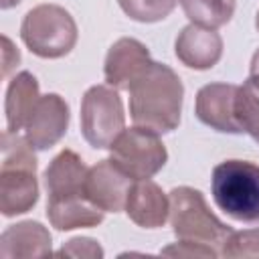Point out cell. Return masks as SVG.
<instances>
[{
  "label": "cell",
  "instance_id": "1",
  "mask_svg": "<svg viewBox=\"0 0 259 259\" xmlns=\"http://www.w3.org/2000/svg\"><path fill=\"white\" fill-rule=\"evenodd\" d=\"M184 85L180 77L164 63H152L150 69L130 87V117L134 125L156 134L174 132L180 123Z\"/></svg>",
  "mask_w": 259,
  "mask_h": 259
},
{
  "label": "cell",
  "instance_id": "2",
  "mask_svg": "<svg viewBox=\"0 0 259 259\" xmlns=\"http://www.w3.org/2000/svg\"><path fill=\"white\" fill-rule=\"evenodd\" d=\"M38 200L36 156L30 142L14 132L2 134L0 210L4 217L28 212Z\"/></svg>",
  "mask_w": 259,
  "mask_h": 259
},
{
  "label": "cell",
  "instance_id": "3",
  "mask_svg": "<svg viewBox=\"0 0 259 259\" xmlns=\"http://www.w3.org/2000/svg\"><path fill=\"white\" fill-rule=\"evenodd\" d=\"M214 204L239 223H259V166L247 160H225L212 168Z\"/></svg>",
  "mask_w": 259,
  "mask_h": 259
},
{
  "label": "cell",
  "instance_id": "4",
  "mask_svg": "<svg viewBox=\"0 0 259 259\" xmlns=\"http://www.w3.org/2000/svg\"><path fill=\"white\" fill-rule=\"evenodd\" d=\"M170 225L180 241L208 245L219 251L233 233L214 212H210L200 190L190 186H176L170 190Z\"/></svg>",
  "mask_w": 259,
  "mask_h": 259
},
{
  "label": "cell",
  "instance_id": "5",
  "mask_svg": "<svg viewBox=\"0 0 259 259\" xmlns=\"http://www.w3.org/2000/svg\"><path fill=\"white\" fill-rule=\"evenodd\" d=\"M77 24L73 16L57 4H38L30 8L20 24V38L28 51L40 59H61L77 42Z\"/></svg>",
  "mask_w": 259,
  "mask_h": 259
},
{
  "label": "cell",
  "instance_id": "6",
  "mask_svg": "<svg viewBox=\"0 0 259 259\" xmlns=\"http://www.w3.org/2000/svg\"><path fill=\"white\" fill-rule=\"evenodd\" d=\"M125 130L123 103L115 87L93 85L81 99V134L97 150H105Z\"/></svg>",
  "mask_w": 259,
  "mask_h": 259
},
{
  "label": "cell",
  "instance_id": "7",
  "mask_svg": "<svg viewBox=\"0 0 259 259\" xmlns=\"http://www.w3.org/2000/svg\"><path fill=\"white\" fill-rule=\"evenodd\" d=\"M109 152L113 164L134 180L152 178L164 168L168 160V152L160 140V134L140 125L123 130L109 146Z\"/></svg>",
  "mask_w": 259,
  "mask_h": 259
},
{
  "label": "cell",
  "instance_id": "8",
  "mask_svg": "<svg viewBox=\"0 0 259 259\" xmlns=\"http://www.w3.org/2000/svg\"><path fill=\"white\" fill-rule=\"evenodd\" d=\"M69 117V105L59 93L40 95L24 123V138L34 150H49L67 134Z\"/></svg>",
  "mask_w": 259,
  "mask_h": 259
},
{
  "label": "cell",
  "instance_id": "9",
  "mask_svg": "<svg viewBox=\"0 0 259 259\" xmlns=\"http://www.w3.org/2000/svg\"><path fill=\"white\" fill-rule=\"evenodd\" d=\"M152 63L154 61L144 42L123 36L109 47L103 63V75L107 85L115 87L117 91H130V87L150 69Z\"/></svg>",
  "mask_w": 259,
  "mask_h": 259
},
{
  "label": "cell",
  "instance_id": "10",
  "mask_svg": "<svg viewBox=\"0 0 259 259\" xmlns=\"http://www.w3.org/2000/svg\"><path fill=\"white\" fill-rule=\"evenodd\" d=\"M132 184L134 178H130L119 166H115L111 158L99 160L87 170L85 196L103 212H119L125 208V198Z\"/></svg>",
  "mask_w": 259,
  "mask_h": 259
},
{
  "label": "cell",
  "instance_id": "11",
  "mask_svg": "<svg viewBox=\"0 0 259 259\" xmlns=\"http://www.w3.org/2000/svg\"><path fill=\"white\" fill-rule=\"evenodd\" d=\"M237 87L233 83H208L198 89L194 101L196 117L223 134H243L235 115V97Z\"/></svg>",
  "mask_w": 259,
  "mask_h": 259
},
{
  "label": "cell",
  "instance_id": "12",
  "mask_svg": "<svg viewBox=\"0 0 259 259\" xmlns=\"http://www.w3.org/2000/svg\"><path fill=\"white\" fill-rule=\"evenodd\" d=\"M174 53L182 65L196 71L212 69L223 57V38L217 30L198 24L184 26L174 42Z\"/></svg>",
  "mask_w": 259,
  "mask_h": 259
},
{
  "label": "cell",
  "instance_id": "13",
  "mask_svg": "<svg viewBox=\"0 0 259 259\" xmlns=\"http://www.w3.org/2000/svg\"><path fill=\"white\" fill-rule=\"evenodd\" d=\"M123 210L138 227L158 229L170 219V196L150 178L134 180Z\"/></svg>",
  "mask_w": 259,
  "mask_h": 259
},
{
  "label": "cell",
  "instance_id": "14",
  "mask_svg": "<svg viewBox=\"0 0 259 259\" xmlns=\"http://www.w3.org/2000/svg\"><path fill=\"white\" fill-rule=\"evenodd\" d=\"M87 166L73 150H61L45 170V186L49 198L85 196Z\"/></svg>",
  "mask_w": 259,
  "mask_h": 259
},
{
  "label": "cell",
  "instance_id": "15",
  "mask_svg": "<svg viewBox=\"0 0 259 259\" xmlns=\"http://www.w3.org/2000/svg\"><path fill=\"white\" fill-rule=\"evenodd\" d=\"M51 233L36 221L10 225L0 235V257H47L51 255Z\"/></svg>",
  "mask_w": 259,
  "mask_h": 259
},
{
  "label": "cell",
  "instance_id": "16",
  "mask_svg": "<svg viewBox=\"0 0 259 259\" xmlns=\"http://www.w3.org/2000/svg\"><path fill=\"white\" fill-rule=\"evenodd\" d=\"M47 217L57 231H73L97 227L103 221V210L95 206L87 196L49 198Z\"/></svg>",
  "mask_w": 259,
  "mask_h": 259
},
{
  "label": "cell",
  "instance_id": "17",
  "mask_svg": "<svg viewBox=\"0 0 259 259\" xmlns=\"http://www.w3.org/2000/svg\"><path fill=\"white\" fill-rule=\"evenodd\" d=\"M38 95V81L32 73L20 71L12 77L6 89V101H4V113H6V130L18 134V130H24V123L34 109Z\"/></svg>",
  "mask_w": 259,
  "mask_h": 259
},
{
  "label": "cell",
  "instance_id": "18",
  "mask_svg": "<svg viewBox=\"0 0 259 259\" xmlns=\"http://www.w3.org/2000/svg\"><path fill=\"white\" fill-rule=\"evenodd\" d=\"M235 115L241 132L259 142V75L249 73L245 83L237 87Z\"/></svg>",
  "mask_w": 259,
  "mask_h": 259
},
{
  "label": "cell",
  "instance_id": "19",
  "mask_svg": "<svg viewBox=\"0 0 259 259\" xmlns=\"http://www.w3.org/2000/svg\"><path fill=\"white\" fill-rule=\"evenodd\" d=\"M186 18L204 28H221L235 14V0H178Z\"/></svg>",
  "mask_w": 259,
  "mask_h": 259
},
{
  "label": "cell",
  "instance_id": "20",
  "mask_svg": "<svg viewBox=\"0 0 259 259\" xmlns=\"http://www.w3.org/2000/svg\"><path fill=\"white\" fill-rule=\"evenodd\" d=\"M119 8L136 22H158L170 16L178 0H117Z\"/></svg>",
  "mask_w": 259,
  "mask_h": 259
},
{
  "label": "cell",
  "instance_id": "21",
  "mask_svg": "<svg viewBox=\"0 0 259 259\" xmlns=\"http://www.w3.org/2000/svg\"><path fill=\"white\" fill-rule=\"evenodd\" d=\"M223 257L241 259V257H259V229L233 231L221 247Z\"/></svg>",
  "mask_w": 259,
  "mask_h": 259
},
{
  "label": "cell",
  "instance_id": "22",
  "mask_svg": "<svg viewBox=\"0 0 259 259\" xmlns=\"http://www.w3.org/2000/svg\"><path fill=\"white\" fill-rule=\"evenodd\" d=\"M57 255H67V257H103V249L99 247L97 241L89 239V237H75L71 241H67L61 251Z\"/></svg>",
  "mask_w": 259,
  "mask_h": 259
},
{
  "label": "cell",
  "instance_id": "23",
  "mask_svg": "<svg viewBox=\"0 0 259 259\" xmlns=\"http://www.w3.org/2000/svg\"><path fill=\"white\" fill-rule=\"evenodd\" d=\"M162 255H170V257H217L219 251L208 247V245H200V243H192V241H180V243H174V245L162 249Z\"/></svg>",
  "mask_w": 259,
  "mask_h": 259
},
{
  "label": "cell",
  "instance_id": "24",
  "mask_svg": "<svg viewBox=\"0 0 259 259\" xmlns=\"http://www.w3.org/2000/svg\"><path fill=\"white\" fill-rule=\"evenodd\" d=\"M2 45H4V49H2V77H8V73L20 63V53L8 36H2Z\"/></svg>",
  "mask_w": 259,
  "mask_h": 259
},
{
  "label": "cell",
  "instance_id": "25",
  "mask_svg": "<svg viewBox=\"0 0 259 259\" xmlns=\"http://www.w3.org/2000/svg\"><path fill=\"white\" fill-rule=\"evenodd\" d=\"M20 0H0V6L6 10V8H12V6H16Z\"/></svg>",
  "mask_w": 259,
  "mask_h": 259
},
{
  "label": "cell",
  "instance_id": "26",
  "mask_svg": "<svg viewBox=\"0 0 259 259\" xmlns=\"http://www.w3.org/2000/svg\"><path fill=\"white\" fill-rule=\"evenodd\" d=\"M255 26H257V30H259V10H257V16H255Z\"/></svg>",
  "mask_w": 259,
  "mask_h": 259
}]
</instances>
